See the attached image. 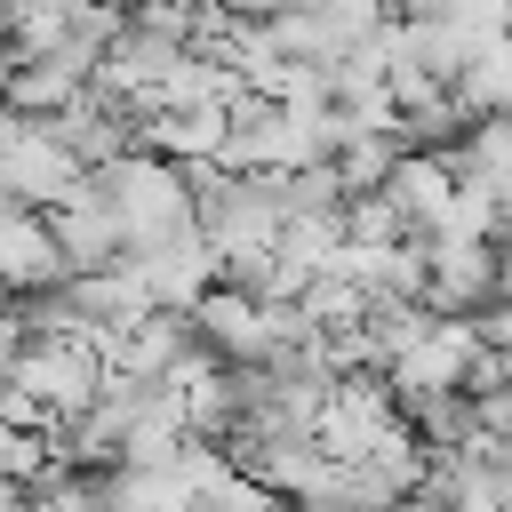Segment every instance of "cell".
<instances>
[{
    "mask_svg": "<svg viewBox=\"0 0 512 512\" xmlns=\"http://www.w3.org/2000/svg\"><path fill=\"white\" fill-rule=\"evenodd\" d=\"M64 280V248H56V224H40L24 200L0 192V288L32 296V288H56Z\"/></svg>",
    "mask_w": 512,
    "mask_h": 512,
    "instance_id": "cell-1",
    "label": "cell"
}]
</instances>
